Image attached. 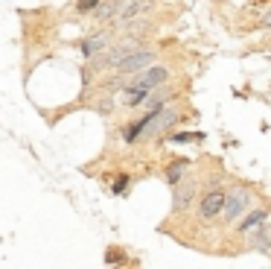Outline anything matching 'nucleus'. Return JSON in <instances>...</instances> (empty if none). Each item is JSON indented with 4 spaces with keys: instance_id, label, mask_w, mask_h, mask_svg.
<instances>
[{
    "instance_id": "1",
    "label": "nucleus",
    "mask_w": 271,
    "mask_h": 269,
    "mask_svg": "<svg viewBox=\"0 0 271 269\" xmlns=\"http://www.w3.org/2000/svg\"><path fill=\"white\" fill-rule=\"evenodd\" d=\"M152 59H155V53H149V50H134L131 56H125L122 62H117V73H120V76H128V73L146 70V67L152 65Z\"/></svg>"
},
{
    "instance_id": "2",
    "label": "nucleus",
    "mask_w": 271,
    "mask_h": 269,
    "mask_svg": "<svg viewBox=\"0 0 271 269\" xmlns=\"http://www.w3.org/2000/svg\"><path fill=\"white\" fill-rule=\"evenodd\" d=\"M146 9H152V0H122L120 12L114 15V24H128L131 18H137Z\"/></svg>"
},
{
    "instance_id": "3",
    "label": "nucleus",
    "mask_w": 271,
    "mask_h": 269,
    "mask_svg": "<svg viewBox=\"0 0 271 269\" xmlns=\"http://www.w3.org/2000/svg\"><path fill=\"white\" fill-rule=\"evenodd\" d=\"M181 117L172 111V108H157V111H152V123H149V129L146 132L152 134H160L163 129H169L172 123H178Z\"/></svg>"
},
{
    "instance_id": "4",
    "label": "nucleus",
    "mask_w": 271,
    "mask_h": 269,
    "mask_svg": "<svg viewBox=\"0 0 271 269\" xmlns=\"http://www.w3.org/2000/svg\"><path fill=\"white\" fill-rule=\"evenodd\" d=\"M248 202H251V193L248 190H236L231 199L225 202V220H236V217H242L245 214V208H248Z\"/></svg>"
},
{
    "instance_id": "5",
    "label": "nucleus",
    "mask_w": 271,
    "mask_h": 269,
    "mask_svg": "<svg viewBox=\"0 0 271 269\" xmlns=\"http://www.w3.org/2000/svg\"><path fill=\"white\" fill-rule=\"evenodd\" d=\"M225 193H222V190H213V193H207V196H204V199H201V217H204V220H213V217H216V214H222V211H225Z\"/></svg>"
},
{
    "instance_id": "6",
    "label": "nucleus",
    "mask_w": 271,
    "mask_h": 269,
    "mask_svg": "<svg viewBox=\"0 0 271 269\" xmlns=\"http://www.w3.org/2000/svg\"><path fill=\"white\" fill-rule=\"evenodd\" d=\"M166 67H146L143 73H137V79H134V85H143V88H155V85H160V82H166Z\"/></svg>"
},
{
    "instance_id": "7",
    "label": "nucleus",
    "mask_w": 271,
    "mask_h": 269,
    "mask_svg": "<svg viewBox=\"0 0 271 269\" xmlns=\"http://www.w3.org/2000/svg\"><path fill=\"white\" fill-rule=\"evenodd\" d=\"M111 41V35L108 33H102V35H93V38H88L85 44H82V53L85 56H96V53H102L105 50V44Z\"/></svg>"
},
{
    "instance_id": "8",
    "label": "nucleus",
    "mask_w": 271,
    "mask_h": 269,
    "mask_svg": "<svg viewBox=\"0 0 271 269\" xmlns=\"http://www.w3.org/2000/svg\"><path fill=\"white\" fill-rule=\"evenodd\" d=\"M146 97H149V88H143V85H131L128 91H125V105H143L146 102Z\"/></svg>"
},
{
    "instance_id": "9",
    "label": "nucleus",
    "mask_w": 271,
    "mask_h": 269,
    "mask_svg": "<svg viewBox=\"0 0 271 269\" xmlns=\"http://www.w3.org/2000/svg\"><path fill=\"white\" fill-rule=\"evenodd\" d=\"M122 6V0H108V3H99V9L93 12V18L96 21H105V18H111V15H117Z\"/></svg>"
},
{
    "instance_id": "10",
    "label": "nucleus",
    "mask_w": 271,
    "mask_h": 269,
    "mask_svg": "<svg viewBox=\"0 0 271 269\" xmlns=\"http://www.w3.org/2000/svg\"><path fill=\"white\" fill-rule=\"evenodd\" d=\"M169 97H172L169 91H155V94H149V97H146L143 108H149V111H157V108H163V102L169 100Z\"/></svg>"
},
{
    "instance_id": "11",
    "label": "nucleus",
    "mask_w": 271,
    "mask_h": 269,
    "mask_svg": "<svg viewBox=\"0 0 271 269\" xmlns=\"http://www.w3.org/2000/svg\"><path fill=\"white\" fill-rule=\"evenodd\" d=\"M190 199H193V187L190 184H178L175 187V211H184L190 205Z\"/></svg>"
},
{
    "instance_id": "12",
    "label": "nucleus",
    "mask_w": 271,
    "mask_h": 269,
    "mask_svg": "<svg viewBox=\"0 0 271 269\" xmlns=\"http://www.w3.org/2000/svg\"><path fill=\"white\" fill-rule=\"evenodd\" d=\"M263 220H266V211H251V214L245 217V223L239 225V231H251V228H260V225H263Z\"/></svg>"
},
{
    "instance_id": "13",
    "label": "nucleus",
    "mask_w": 271,
    "mask_h": 269,
    "mask_svg": "<svg viewBox=\"0 0 271 269\" xmlns=\"http://www.w3.org/2000/svg\"><path fill=\"white\" fill-rule=\"evenodd\" d=\"M187 164H190V161H172L169 170H166V181H169V184H178V179H181V173L187 170Z\"/></svg>"
},
{
    "instance_id": "14",
    "label": "nucleus",
    "mask_w": 271,
    "mask_h": 269,
    "mask_svg": "<svg viewBox=\"0 0 271 269\" xmlns=\"http://www.w3.org/2000/svg\"><path fill=\"white\" fill-rule=\"evenodd\" d=\"M172 140H175V143H195V140H204V134L201 132H187V134H175Z\"/></svg>"
},
{
    "instance_id": "15",
    "label": "nucleus",
    "mask_w": 271,
    "mask_h": 269,
    "mask_svg": "<svg viewBox=\"0 0 271 269\" xmlns=\"http://www.w3.org/2000/svg\"><path fill=\"white\" fill-rule=\"evenodd\" d=\"M76 9H79V12H96V9H99V0H79Z\"/></svg>"
},
{
    "instance_id": "16",
    "label": "nucleus",
    "mask_w": 271,
    "mask_h": 269,
    "mask_svg": "<svg viewBox=\"0 0 271 269\" xmlns=\"http://www.w3.org/2000/svg\"><path fill=\"white\" fill-rule=\"evenodd\" d=\"M125 258H122V252H117V249H108V255H105V264H122Z\"/></svg>"
},
{
    "instance_id": "17",
    "label": "nucleus",
    "mask_w": 271,
    "mask_h": 269,
    "mask_svg": "<svg viewBox=\"0 0 271 269\" xmlns=\"http://www.w3.org/2000/svg\"><path fill=\"white\" fill-rule=\"evenodd\" d=\"M125 184H128V176H120V179L114 181V193H122V190H125Z\"/></svg>"
},
{
    "instance_id": "18",
    "label": "nucleus",
    "mask_w": 271,
    "mask_h": 269,
    "mask_svg": "<svg viewBox=\"0 0 271 269\" xmlns=\"http://www.w3.org/2000/svg\"><path fill=\"white\" fill-rule=\"evenodd\" d=\"M257 246H260V249H269V237H266V231L257 234Z\"/></svg>"
},
{
    "instance_id": "19",
    "label": "nucleus",
    "mask_w": 271,
    "mask_h": 269,
    "mask_svg": "<svg viewBox=\"0 0 271 269\" xmlns=\"http://www.w3.org/2000/svg\"><path fill=\"white\" fill-rule=\"evenodd\" d=\"M263 27H271V12L266 15V18H263Z\"/></svg>"
}]
</instances>
